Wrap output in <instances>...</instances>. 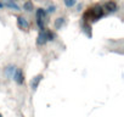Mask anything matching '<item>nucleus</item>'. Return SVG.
Returning a JSON list of instances; mask_svg holds the SVG:
<instances>
[{"label": "nucleus", "instance_id": "obj_2", "mask_svg": "<svg viewBox=\"0 0 124 117\" xmlns=\"http://www.w3.org/2000/svg\"><path fill=\"white\" fill-rule=\"evenodd\" d=\"M103 11H107V12H116L118 10V4L114 1V0H108L106 1L102 6Z\"/></svg>", "mask_w": 124, "mask_h": 117}, {"label": "nucleus", "instance_id": "obj_6", "mask_svg": "<svg viewBox=\"0 0 124 117\" xmlns=\"http://www.w3.org/2000/svg\"><path fill=\"white\" fill-rule=\"evenodd\" d=\"M41 79H43V75H38V76H35V77L32 79V82H31L32 90H37V88L39 87V83L41 82Z\"/></svg>", "mask_w": 124, "mask_h": 117}, {"label": "nucleus", "instance_id": "obj_9", "mask_svg": "<svg viewBox=\"0 0 124 117\" xmlns=\"http://www.w3.org/2000/svg\"><path fill=\"white\" fill-rule=\"evenodd\" d=\"M45 31V35H46V39H47V42H52L54 39H55V33L52 32V31H50V29H44Z\"/></svg>", "mask_w": 124, "mask_h": 117}, {"label": "nucleus", "instance_id": "obj_15", "mask_svg": "<svg viewBox=\"0 0 124 117\" xmlns=\"http://www.w3.org/2000/svg\"><path fill=\"white\" fill-rule=\"evenodd\" d=\"M3 6H4V4H3V3H0V9H3Z\"/></svg>", "mask_w": 124, "mask_h": 117}, {"label": "nucleus", "instance_id": "obj_14", "mask_svg": "<svg viewBox=\"0 0 124 117\" xmlns=\"http://www.w3.org/2000/svg\"><path fill=\"white\" fill-rule=\"evenodd\" d=\"M54 10H55V8H54V6H50V8L47 9V11H46V12H54Z\"/></svg>", "mask_w": 124, "mask_h": 117}, {"label": "nucleus", "instance_id": "obj_13", "mask_svg": "<svg viewBox=\"0 0 124 117\" xmlns=\"http://www.w3.org/2000/svg\"><path fill=\"white\" fill-rule=\"evenodd\" d=\"M77 4V0H65V5L67 8H72Z\"/></svg>", "mask_w": 124, "mask_h": 117}, {"label": "nucleus", "instance_id": "obj_16", "mask_svg": "<svg viewBox=\"0 0 124 117\" xmlns=\"http://www.w3.org/2000/svg\"><path fill=\"white\" fill-rule=\"evenodd\" d=\"M0 117H3V115H1V113H0Z\"/></svg>", "mask_w": 124, "mask_h": 117}, {"label": "nucleus", "instance_id": "obj_12", "mask_svg": "<svg viewBox=\"0 0 124 117\" xmlns=\"http://www.w3.org/2000/svg\"><path fill=\"white\" fill-rule=\"evenodd\" d=\"M15 66H9V67H6V75L9 76V77H12V75H14V71H15Z\"/></svg>", "mask_w": 124, "mask_h": 117}, {"label": "nucleus", "instance_id": "obj_8", "mask_svg": "<svg viewBox=\"0 0 124 117\" xmlns=\"http://www.w3.org/2000/svg\"><path fill=\"white\" fill-rule=\"evenodd\" d=\"M23 9H24V11L32 12V11L34 10V5H33V3H32V1H29V0H27V1L24 3V5H23Z\"/></svg>", "mask_w": 124, "mask_h": 117}, {"label": "nucleus", "instance_id": "obj_5", "mask_svg": "<svg viewBox=\"0 0 124 117\" xmlns=\"http://www.w3.org/2000/svg\"><path fill=\"white\" fill-rule=\"evenodd\" d=\"M45 29V28H44ZM44 29H41L40 32H39V34H38V37H37V44L38 45H45L46 43H47V39H46V35H45V31Z\"/></svg>", "mask_w": 124, "mask_h": 117}, {"label": "nucleus", "instance_id": "obj_10", "mask_svg": "<svg viewBox=\"0 0 124 117\" xmlns=\"http://www.w3.org/2000/svg\"><path fill=\"white\" fill-rule=\"evenodd\" d=\"M6 6L8 8H10V9H14V10H20V8H18V5L17 4H15L14 1H11V0H10V1H6Z\"/></svg>", "mask_w": 124, "mask_h": 117}, {"label": "nucleus", "instance_id": "obj_3", "mask_svg": "<svg viewBox=\"0 0 124 117\" xmlns=\"http://www.w3.org/2000/svg\"><path fill=\"white\" fill-rule=\"evenodd\" d=\"M12 77H14L15 82H16L18 85H21V84L24 83V75H23V71H22L21 68H15Z\"/></svg>", "mask_w": 124, "mask_h": 117}, {"label": "nucleus", "instance_id": "obj_4", "mask_svg": "<svg viewBox=\"0 0 124 117\" xmlns=\"http://www.w3.org/2000/svg\"><path fill=\"white\" fill-rule=\"evenodd\" d=\"M17 26L22 31H28L29 29V23L23 16H17Z\"/></svg>", "mask_w": 124, "mask_h": 117}, {"label": "nucleus", "instance_id": "obj_1", "mask_svg": "<svg viewBox=\"0 0 124 117\" xmlns=\"http://www.w3.org/2000/svg\"><path fill=\"white\" fill-rule=\"evenodd\" d=\"M105 11L102 9V6L100 5H94L91 8H89L85 12H84V21L85 22H94L97 21L99 18H101L103 16Z\"/></svg>", "mask_w": 124, "mask_h": 117}, {"label": "nucleus", "instance_id": "obj_11", "mask_svg": "<svg viewBox=\"0 0 124 117\" xmlns=\"http://www.w3.org/2000/svg\"><path fill=\"white\" fill-rule=\"evenodd\" d=\"M63 22H65V18H63V17L57 18V20L55 21V27H56V28H60L62 25H63Z\"/></svg>", "mask_w": 124, "mask_h": 117}, {"label": "nucleus", "instance_id": "obj_7", "mask_svg": "<svg viewBox=\"0 0 124 117\" xmlns=\"http://www.w3.org/2000/svg\"><path fill=\"white\" fill-rule=\"evenodd\" d=\"M46 10L45 9H41V8H39V9H37V14H35V18H41V20H44V18H46Z\"/></svg>", "mask_w": 124, "mask_h": 117}]
</instances>
